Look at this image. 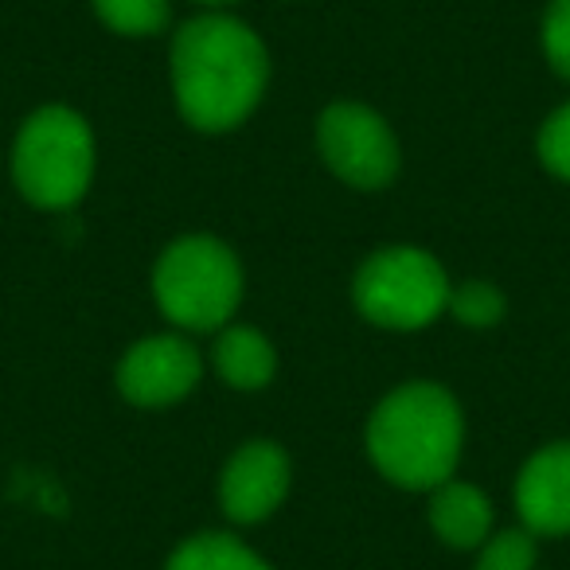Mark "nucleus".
Listing matches in <instances>:
<instances>
[{
  "instance_id": "nucleus-14",
  "label": "nucleus",
  "mask_w": 570,
  "mask_h": 570,
  "mask_svg": "<svg viewBox=\"0 0 570 570\" xmlns=\"http://www.w3.org/2000/svg\"><path fill=\"white\" fill-rule=\"evenodd\" d=\"M450 309L461 325H497L500 313H504V297H500L497 285L469 282L458 294H450Z\"/></svg>"
},
{
  "instance_id": "nucleus-10",
  "label": "nucleus",
  "mask_w": 570,
  "mask_h": 570,
  "mask_svg": "<svg viewBox=\"0 0 570 570\" xmlns=\"http://www.w3.org/2000/svg\"><path fill=\"white\" fill-rule=\"evenodd\" d=\"M430 523L453 547H473L489 535L492 504L473 484H442L438 497L430 500Z\"/></svg>"
},
{
  "instance_id": "nucleus-3",
  "label": "nucleus",
  "mask_w": 570,
  "mask_h": 570,
  "mask_svg": "<svg viewBox=\"0 0 570 570\" xmlns=\"http://www.w3.org/2000/svg\"><path fill=\"white\" fill-rule=\"evenodd\" d=\"M153 294L168 321L184 328H215L243 297V269L215 238H180L168 246L153 274Z\"/></svg>"
},
{
  "instance_id": "nucleus-4",
  "label": "nucleus",
  "mask_w": 570,
  "mask_h": 570,
  "mask_svg": "<svg viewBox=\"0 0 570 570\" xmlns=\"http://www.w3.org/2000/svg\"><path fill=\"white\" fill-rule=\"evenodd\" d=\"M12 173L32 204L71 207L95 173V141L87 121L63 106L32 114L17 137Z\"/></svg>"
},
{
  "instance_id": "nucleus-8",
  "label": "nucleus",
  "mask_w": 570,
  "mask_h": 570,
  "mask_svg": "<svg viewBox=\"0 0 570 570\" xmlns=\"http://www.w3.org/2000/svg\"><path fill=\"white\" fill-rule=\"evenodd\" d=\"M289 489V461L274 442H250L223 469V512L235 523H254L282 504Z\"/></svg>"
},
{
  "instance_id": "nucleus-9",
  "label": "nucleus",
  "mask_w": 570,
  "mask_h": 570,
  "mask_svg": "<svg viewBox=\"0 0 570 570\" xmlns=\"http://www.w3.org/2000/svg\"><path fill=\"white\" fill-rule=\"evenodd\" d=\"M515 504L535 535H567L570 531V442L539 450L523 465L515 484Z\"/></svg>"
},
{
  "instance_id": "nucleus-13",
  "label": "nucleus",
  "mask_w": 570,
  "mask_h": 570,
  "mask_svg": "<svg viewBox=\"0 0 570 570\" xmlns=\"http://www.w3.org/2000/svg\"><path fill=\"white\" fill-rule=\"evenodd\" d=\"M95 9L121 36H153L168 20V0H95Z\"/></svg>"
},
{
  "instance_id": "nucleus-12",
  "label": "nucleus",
  "mask_w": 570,
  "mask_h": 570,
  "mask_svg": "<svg viewBox=\"0 0 570 570\" xmlns=\"http://www.w3.org/2000/svg\"><path fill=\"white\" fill-rule=\"evenodd\" d=\"M168 570H269V567L254 551H246L238 539L207 531V535L188 539V543L173 554Z\"/></svg>"
},
{
  "instance_id": "nucleus-2",
  "label": "nucleus",
  "mask_w": 570,
  "mask_h": 570,
  "mask_svg": "<svg viewBox=\"0 0 570 570\" xmlns=\"http://www.w3.org/2000/svg\"><path fill=\"white\" fill-rule=\"evenodd\" d=\"M367 450L383 476L403 489L445 484L461 453V411L434 383H411L372 414Z\"/></svg>"
},
{
  "instance_id": "nucleus-5",
  "label": "nucleus",
  "mask_w": 570,
  "mask_h": 570,
  "mask_svg": "<svg viewBox=\"0 0 570 570\" xmlns=\"http://www.w3.org/2000/svg\"><path fill=\"white\" fill-rule=\"evenodd\" d=\"M356 305L383 328H422L450 305V282L426 250L391 246L356 274Z\"/></svg>"
},
{
  "instance_id": "nucleus-7",
  "label": "nucleus",
  "mask_w": 570,
  "mask_h": 570,
  "mask_svg": "<svg viewBox=\"0 0 570 570\" xmlns=\"http://www.w3.org/2000/svg\"><path fill=\"white\" fill-rule=\"evenodd\" d=\"M199 380V356L180 336H153L126 352L118 387L137 406H168L184 399Z\"/></svg>"
},
{
  "instance_id": "nucleus-1",
  "label": "nucleus",
  "mask_w": 570,
  "mask_h": 570,
  "mask_svg": "<svg viewBox=\"0 0 570 570\" xmlns=\"http://www.w3.org/2000/svg\"><path fill=\"white\" fill-rule=\"evenodd\" d=\"M266 71L262 40L230 17L188 20L173 43L176 102L207 134L238 126L258 106Z\"/></svg>"
},
{
  "instance_id": "nucleus-15",
  "label": "nucleus",
  "mask_w": 570,
  "mask_h": 570,
  "mask_svg": "<svg viewBox=\"0 0 570 570\" xmlns=\"http://www.w3.org/2000/svg\"><path fill=\"white\" fill-rule=\"evenodd\" d=\"M535 567V543L531 531H500L481 554L476 570H531Z\"/></svg>"
},
{
  "instance_id": "nucleus-18",
  "label": "nucleus",
  "mask_w": 570,
  "mask_h": 570,
  "mask_svg": "<svg viewBox=\"0 0 570 570\" xmlns=\"http://www.w3.org/2000/svg\"><path fill=\"white\" fill-rule=\"evenodd\" d=\"M204 4H223V0H204Z\"/></svg>"
},
{
  "instance_id": "nucleus-6",
  "label": "nucleus",
  "mask_w": 570,
  "mask_h": 570,
  "mask_svg": "<svg viewBox=\"0 0 570 570\" xmlns=\"http://www.w3.org/2000/svg\"><path fill=\"white\" fill-rule=\"evenodd\" d=\"M321 153H325L328 168L341 180L356 184V188H383L399 168V145L391 137L387 121L372 114L367 106L356 102H336L321 114L317 129Z\"/></svg>"
},
{
  "instance_id": "nucleus-16",
  "label": "nucleus",
  "mask_w": 570,
  "mask_h": 570,
  "mask_svg": "<svg viewBox=\"0 0 570 570\" xmlns=\"http://www.w3.org/2000/svg\"><path fill=\"white\" fill-rule=\"evenodd\" d=\"M539 157L554 176L570 180V106H562L539 134Z\"/></svg>"
},
{
  "instance_id": "nucleus-11",
  "label": "nucleus",
  "mask_w": 570,
  "mask_h": 570,
  "mask_svg": "<svg viewBox=\"0 0 570 570\" xmlns=\"http://www.w3.org/2000/svg\"><path fill=\"white\" fill-rule=\"evenodd\" d=\"M274 348L262 333L254 328H227L215 344V367L230 387H266L269 375H274Z\"/></svg>"
},
{
  "instance_id": "nucleus-17",
  "label": "nucleus",
  "mask_w": 570,
  "mask_h": 570,
  "mask_svg": "<svg viewBox=\"0 0 570 570\" xmlns=\"http://www.w3.org/2000/svg\"><path fill=\"white\" fill-rule=\"evenodd\" d=\"M543 48L559 75L570 79V0H554L543 20Z\"/></svg>"
}]
</instances>
